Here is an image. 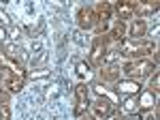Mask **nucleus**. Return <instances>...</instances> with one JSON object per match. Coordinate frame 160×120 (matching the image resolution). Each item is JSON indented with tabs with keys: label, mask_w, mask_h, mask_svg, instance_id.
<instances>
[{
	"label": "nucleus",
	"mask_w": 160,
	"mask_h": 120,
	"mask_svg": "<svg viewBox=\"0 0 160 120\" xmlns=\"http://www.w3.org/2000/svg\"><path fill=\"white\" fill-rule=\"evenodd\" d=\"M154 71H156V64H154V60H148V58L128 60L122 67V73L126 75V79H135V82H141V79L149 77Z\"/></svg>",
	"instance_id": "f257e3e1"
},
{
	"label": "nucleus",
	"mask_w": 160,
	"mask_h": 120,
	"mask_svg": "<svg viewBox=\"0 0 160 120\" xmlns=\"http://www.w3.org/2000/svg\"><path fill=\"white\" fill-rule=\"evenodd\" d=\"M107 49H109V39H107V35H98L94 41H92V49H90V67L100 69Z\"/></svg>",
	"instance_id": "f03ea898"
},
{
	"label": "nucleus",
	"mask_w": 160,
	"mask_h": 120,
	"mask_svg": "<svg viewBox=\"0 0 160 120\" xmlns=\"http://www.w3.org/2000/svg\"><path fill=\"white\" fill-rule=\"evenodd\" d=\"M96 13V36L98 35H107L109 30V22H111V15H113V4L111 2H100L98 7L94 9Z\"/></svg>",
	"instance_id": "7ed1b4c3"
},
{
	"label": "nucleus",
	"mask_w": 160,
	"mask_h": 120,
	"mask_svg": "<svg viewBox=\"0 0 160 120\" xmlns=\"http://www.w3.org/2000/svg\"><path fill=\"white\" fill-rule=\"evenodd\" d=\"M152 45L149 43H143V39L141 41H126L124 43V49L120 52V56H126V58H130V60H139V58H143L145 54H149L152 52Z\"/></svg>",
	"instance_id": "20e7f679"
},
{
	"label": "nucleus",
	"mask_w": 160,
	"mask_h": 120,
	"mask_svg": "<svg viewBox=\"0 0 160 120\" xmlns=\"http://www.w3.org/2000/svg\"><path fill=\"white\" fill-rule=\"evenodd\" d=\"M26 77H28V73L24 71V67H13L11 75L4 79V86H7V90L9 92H19L26 84Z\"/></svg>",
	"instance_id": "39448f33"
},
{
	"label": "nucleus",
	"mask_w": 160,
	"mask_h": 120,
	"mask_svg": "<svg viewBox=\"0 0 160 120\" xmlns=\"http://www.w3.org/2000/svg\"><path fill=\"white\" fill-rule=\"evenodd\" d=\"M141 82H135V79H118L115 84H113V90H115V95L120 96H137L141 92Z\"/></svg>",
	"instance_id": "423d86ee"
},
{
	"label": "nucleus",
	"mask_w": 160,
	"mask_h": 120,
	"mask_svg": "<svg viewBox=\"0 0 160 120\" xmlns=\"http://www.w3.org/2000/svg\"><path fill=\"white\" fill-rule=\"evenodd\" d=\"M135 7H137L135 0H120V2L113 4V11H115V15H118V19L126 24L128 19L135 17Z\"/></svg>",
	"instance_id": "0eeeda50"
},
{
	"label": "nucleus",
	"mask_w": 160,
	"mask_h": 120,
	"mask_svg": "<svg viewBox=\"0 0 160 120\" xmlns=\"http://www.w3.org/2000/svg\"><path fill=\"white\" fill-rule=\"evenodd\" d=\"M77 24L81 30H92L96 26V13L92 7H81L77 11Z\"/></svg>",
	"instance_id": "6e6552de"
},
{
	"label": "nucleus",
	"mask_w": 160,
	"mask_h": 120,
	"mask_svg": "<svg viewBox=\"0 0 160 120\" xmlns=\"http://www.w3.org/2000/svg\"><path fill=\"white\" fill-rule=\"evenodd\" d=\"M92 116L96 120H102L107 118V116H111L113 114V101H109V99H96L94 103H92V112H90Z\"/></svg>",
	"instance_id": "1a4fd4ad"
},
{
	"label": "nucleus",
	"mask_w": 160,
	"mask_h": 120,
	"mask_svg": "<svg viewBox=\"0 0 160 120\" xmlns=\"http://www.w3.org/2000/svg\"><path fill=\"white\" fill-rule=\"evenodd\" d=\"M2 54H4V58L13 62L15 67H22L24 64V56H22V49L17 47L15 43H4L2 45Z\"/></svg>",
	"instance_id": "9d476101"
},
{
	"label": "nucleus",
	"mask_w": 160,
	"mask_h": 120,
	"mask_svg": "<svg viewBox=\"0 0 160 120\" xmlns=\"http://www.w3.org/2000/svg\"><path fill=\"white\" fill-rule=\"evenodd\" d=\"M156 96L154 92H149V90H145V92H139L137 95V101H139V107H137V112H149V109L156 107Z\"/></svg>",
	"instance_id": "9b49d317"
},
{
	"label": "nucleus",
	"mask_w": 160,
	"mask_h": 120,
	"mask_svg": "<svg viewBox=\"0 0 160 120\" xmlns=\"http://www.w3.org/2000/svg\"><path fill=\"white\" fill-rule=\"evenodd\" d=\"M120 73H122V69L118 64H105V67H100V79L109 82V84H115L120 79Z\"/></svg>",
	"instance_id": "f8f14e48"
},
{
	"label": "nucleus",
	"mask_w": 160,
	"mask_h": 120,
	"mask_svg": "<svg viewBox=\"0 0 160 120\" xmlns=\"http://www.w3.org/2000/svg\"><path fill=\"white\" fill-rule=\"evenodd\" d=\"M158 2L156 0H143V2H137L135 7V15L139 17H148V15H154V13L158 11Z\"/></svg>",
	"instance_id": "ddd939ff"
},
{
	"label": "nucleus",
	"mask_w": 160,
	"mask_h": 120,
	"mask_svg": "<svg viewBox=\"0 0 160 120\" xmlns=\"http://www.w3.org/2000/svg\"><path fill=\"white\" fill-rule=\"evenodd\" d=\"M128 32H130V39L132 41H141L145 36V32H148L145 19H132V24L128 26Z\"/></svg>",
	"instance_id": "4468645a"
},
{
	"label": "nucleus",
	"mask_w": 160,
	"mask_h": 120,
	"mask_svg": "<svg viewBox=\"0 0 160 120\" xmlns=\"http://www.w3.org/2000/svg\"><path fill=\"white\" fill-rule=\"evenodd\" d=\"M124 32H126V24L115 19V24L107 30V39L109 41H118V43H124Z\"/></svg>",
	"instance_id": "2eb2a0df"
},
{
	"label": "nucleus",
	"mask_w": 160,
	"mask_h": 120,
	"mask_svg": "<svg viewBox=\"0 0 160 120\" xmlns=\"http://www.w3.org/2000/svg\"><path fill=\"white\" fill-rule=\"evenodd\" d=\"M137 107H139V101H137V96H126L122 103V112L126 114V116H130V114H139L137 112Z\"/></svg>",
	"instance_id": "dca6fc26"
},
{
	"label": "nucleus",
	"mask_w": 160,
	"mask_h": 120,
	"mask_svg": "<svg viewBox=\"0 0 160 120\" xmlns=\"http://www.w3.org/2000/svg\"><path fill=\"white\" fill-rule=\"evenodd\" d=\"M75 71L77 75L81 77V79H92V67H90V62H77V67H75Z\"/></svg>",
	"instance_id": "f3484780"
},
{
	"label": "nucleus",
	"mask_w": 160,
	"mask_h": 120,
	"mask_svg": "<svg viewBox=\"0 0 160 120\" xmlns=\"http://www.w3.org/2000/svg\"><path fill=\"white\" fill-rule=\"evenodd\" d=\"M120 58V49H107L105 58H102V67L105 64H115V60Z\"/></svg>",
	"instance_id": "a211bd4d"
},
{
	"label": "nucleus",
	"mask_w": 160,
	"mask_h": 120,
	"mask_svg": "<svg viewBox=\"0 0 160 120\" xmlns=\"http://www.w3.org/2000/svg\"><path fill=\"white\" fill-rule=\"evenodd\" d=\"M158 86H160V75H158V71H154L152 77H149V92L158 95Z\"/></svg>",
	"instance_id": "6ab92c4d"
},
{
	"label": "nucleus",
	"mask_w": 160,
	"mask_h": 120,
	"mask_svg": "<svg viewBox=\"0 0 160 120\" xmlns=\"http://www.w3.org/2000/svg\"><path fill=\"white\" fill-rule=\"evenodd\" d=\"M0 120H11V107H9V103H0Z\"/></svg>",
	"instance_id": "aec40b11"
},
{
	"label": "nucleus",
	"mask_w": 160,
	"mask_h": 120,
	"mask_svg": "<svg viewBox=\"0 0 160 120\" xmlns=\"http://www.w3.org/2000/svg\"><path fill=\"white\" fill-rule=\"evenodd\" d=\"M9 99H11V92L7 90L4 84H0V103H9Z\"/></svg>",
	"instance_id": "412c9836"
},
{
	"label": "nucleus",
	"mask_w": 160,
	"mask_h": 120,
	"mask_svg": "<svg viewBox=\"0 0 160 120\" xmlns=\"http://www.w3.org/2000/svg\"><path fill=\"white\" fill-rule=\"evenodd\" d=\"M47 75H49V71H47V69H41V71L30 73V77H32V79H37V77H47Z\"/></svg>",
	"instance_id": "4be33fe9"
},
{
	"label": "nucleus",
	"mask_w": 160,
	"mask_h": 120,
	"mask_svg": "<svg viewBox=\"0 0 160 120\" xmlns=\"http://www.w3.org/2000/svg\"><path fill=\"white\" fill-rule=\"evenodd\" d=\"M79 120H96V118H94L90 112H86V114H81V116H79Z\"/></svg>",
	"instance_id": "5701e85b"
},
{
	"label": "nucleus",
	"mask_w": 160,
	"mask_h": 120,
	"mask_svg": "<svg viewBox=\"0 0 160 120\" xmlns=\"http://www.w3.org/2000/svg\"><path fill=\"white\" fill-rule=\"evenodd\" d=\"M124 120H143V116L141 114H130V116H126Z\"/></svg>",
	"instance_id": "b1692460"
},
{
	"label": "nucleus",
	"mask_w": 160,
	"mask_h": 120,
	"mask_svg": "<svg viewBox=\"0 0 160 120\" xmlns=\"http://www.w3.org/2000/svg\"><path fill=\"white\" fill-rule=\"evenodd\" d=\"M102 120H122V118H120V114H111V116H107V118H102Z\"/></svg>",
	"instance_id": "393cba45"
},
{
	"label": "nucleus",
	"mask_w": 160,
	"mask_h": 120,
	"mask_svg": "<svg viewBox=\"0 0 160 120\" xmlns=\"http://www.w3.org/2000/svg\"><path fill=\"white\" fill-rule=\"evenodd\" d=\"M0 22H9V17H7V13L0 11Z\"/></svg>",
	"instance_id": "a878e982"
},
{
	"label": "nucleus",
	"mask_w": 160,
	"mask_h": 120,
	"mask_svg": "<svg viewBox=\"0 0 160 120\" xmlns=\"http://www.w3.org/2000/svg\"><path fill=\"white\" fill-rule=\"evenodd\" d=\"M4 39H7V30H4V28H0V41H4Z\"/></svg>",
	"instance_id": "bb28decb"
}]
</instances>
